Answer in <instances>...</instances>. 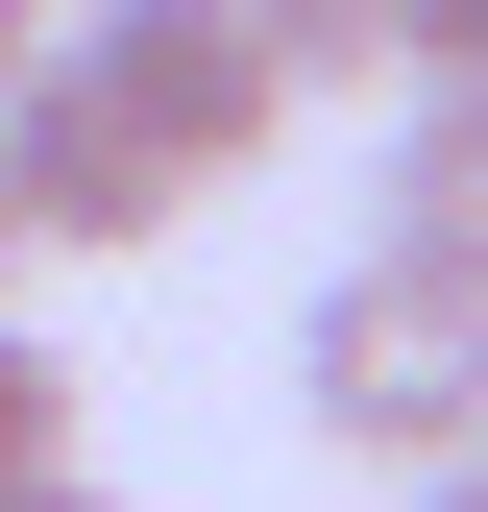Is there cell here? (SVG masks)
<instances>
[{
    "instance_id": "cell-3",
    "label": "cell",
    "mask_w": 488,
    "mask_h": 512,
    "mask_svg": "<svg viewBox=\"0 0 488 512\" xmlns=\"http://www.w3.org/2000/svg\"><path fill=\"white\" fill-rule=\"evenodd\" d=\"M0 220H25V244H74V269H122V244H171L196 196H171V171L98 122L74 49H25V98H0Z\"/></svg>"
},
{
    "instance_id": "cell-1",
    "label": "cell",
    "mask_w": 488,
    "mask_h": 512,
    "mask_svg": "<svg viewBox=\"0 0 488 512\" xmlns=\"http://www.w3.org/2000/svg\"><path fill=\"white\" fill-rule=\"evenodd\" d=\"M293 415L342 439V464H464L488 439V293H415V269H342L318 317H293Z\"/></svg>"
},
{
    "instance_id": "cell-9",
    "label": "cell",
    "mask_w": 488,
    "mask_h": 512,
    "mask_svg": "<svg viewBox=\"0 0 488 512\" xmlns=\"http://www.w3.org/2000/svg\"><path fill=\"white\" fill-rule=\"evenodd\" d=\"M415 512H488V439H464V464H415Z\"/></svg>"
},
{
    "instance_id": "cell-7",
    "label": "cell",
    "mask_w": 488,
    "mask_h": 512,
    "mask_svg": "<svg viewBox=\"0 0 488 512\" xmlns=\"http://www.w3.org/2000/svg\"><path fill=\"white\" fill-rule=\"evenodd\" d=\"M391 98H488V0H391Z\"/></svg>"
},
{
    "instance_id": "cell-8",
    "label": "cell",
    "mask_w": 488,
    "mask_h": 512,
    "mask_svg": "<svg viewBox=\"0 0 488 512\" xmlns=\"http://www.w3.org/2000/svg\"><path fill=\"white\" fill-rule=\"evenodd\" d=\"M0 512H122V488H98V464H49V488H0Z\"/></svg>"
},
{
    "instance_id": "cell-10",
    "label": "cell",
    "mask_w": 488,
    "mask_h": 512,
    "mask_svg": "<svg viewBox=\"0 0 488 512\" xmlns=\"http://www.w3.org/2000/svg\"><path fill=\"white\" fill-rule=\"evenodd\" d=\"M25 49H49V0H0V98H25Z\"/></svg>"
},
{
    "instance_id": "cell-4",
    "label": "cell",
    "mask_w": 488,
    "mask_h": 512,
    "mask_svg": "<svg viewBox=\"0 0 488 512\" xmlns=\"http://www.w3.org/2000/svg\"><path fill=\"white\" fill-rule=\"evenodd\" d=\"M366 269L488 293V98H391V220H366Z\"/></svg>"
},
{
    "instance_id": "cell-2",
    "label": "cell",
    "mask_w": 488,
    "mask_h": 512,
    "mask_svg": "<svg viewBox=\"0 0 488 512\" xmlns=\"http://www.w3.org/2000/svg\"><path fill=\"white\" fill-rule=\"evenodd\" d=\"M49 49L98 74V122L171 171V196H244V171H269V122H293V74L244 49V0H74Z\"/></svg>"
},
{
    "instance_id": "cell-5",
    "label": "cell",
    "mask_w": 488,
    "mask_h": 512,
    "mask_svg": "<svg viewBox=\"0 0 488 512\" xmlns=\"http://www.w3.org/2000/svg\"><path fill=\"white\" fill-rule=\"evenodd\" d=\"M244 49H269L293 98H318V74H391V0H244Z\"/></svg>"
},
{
    "instance_id": "cell-11",
    "label": "cell",
    "mask_w": 488,
    "mask_h": 512,
    "mask_svg": "<svg viewBox=\"0 0 488 512\" xmlns=\"http://www.w3.org/2000/svg\"><path fill=\"white\" fill-rule=\"evenodd\" d=\"M0 293H25V220H0Z\"/></svg>"
},
{
    "instance_id": "cell-6",
    "label": "cell",
    "mask_w": 488,
    "mask_h": 512,
    "mask_svg": "<svg viewBox=\"0 0 488 512\" xmlns=\"http://www.w3.org/2000/svg\"><path fill=\"white\" fill-rule=\"evenodd\" d=\"M49 464H74V366L0 317V488H49Z\"/></svg>"
}]
</instances>
